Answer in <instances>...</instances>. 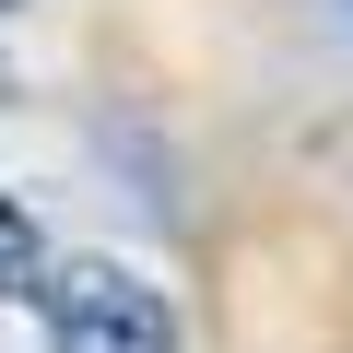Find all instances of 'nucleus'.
<instances>
[{"instance_id":"1","label":"nucleus","mask_w":353,"mask_h":353,"mask_svg":"<svg viewBox=\"0 0 353 353\" xmlns=\"http://www.w3.org/2000/svg\"><path fill=\"white\" fill-rule=\"evenodd\" d=\"M48 353H176V306L130 259H48Z\"/></svg>"},{"instance_id":"2","label":"nucleus","mask_w":353,"mask_h":353,"mask_svg":"<svg viewBox=\"0 0 353 353\" xmlns=\"http://www.w3.org/2000/svg\"><path fill=\"white\" fill-rule=\"evenodd\" d=\"M48 283V248H36V224H24V201L0 189V294H36Z\"/></svg>"},{"instance_id":"3","label":"nucleus","mask_w":353,"mask_h":353,"mask_svg":"<svg viewBox=\"0 0 353 353\" xmlns=\"http://www.w3.org/2000/svg\"><path fill=\"white\" fill-rule=\"evenodd\" d=\"M0 12H12V0H0Z\"/></svg>"}]
</instances>
